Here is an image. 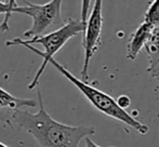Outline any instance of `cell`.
I'll return each instance as SVG.
<instances>
[{
  "mask_svg": "<svg viewBox=\"0 0 159 147\" xmlns=\"http://www.w3.org/2000/svg\"><path fill=\"white\" fill-rule=\"evenodd\" d=\"M103 1H94L91 13L86 24V29L82 34V47L84 50V65L81 68V80L87 82L89 80V66L96 51L102 43L103 30Z\"/></svg>",
  "mask_w": 159,
  "mask_h": 147,
  "instance_id": "5",
  "label": "cell"
},
{
  "mask_svg": "<svg viewBox=\"0 0 159 147\" xmlns=\"http://www.w3.org/2000/svg\"><path fill=\"white\" fill-rule=\"evenodd\" d=\"M153 30V26L148 23L143 22L139 27L130 35L129 41L127 43V59L134 61L138 57L139 53L143 48H145L147 41Z\"/></svg>",
  "mask_w": 159,
  "mask_h": 147,
  "instance_id": "7",
  "label": "cell"
},
{
  "mask_svg": "<svg viewBox=\"0 0 159 147\" xmlns=\"http://www.w3.org/2000/svg\"><path fill=\"white\" fill-rule=\"evenodd\" d=\"M86 147H101V146L96 145L92 140H90L89 137H87L86 139ZM109 147H115V146H109Z\"/></svg>",
  "mask_w": 159,
  "mask_h": 147,
  "instance_id": "13",
  "label": "cell"
},
{
  "mask_svg": "<svg viewBox=\"0 0 159 147\" xmlns=\"http://www.w3.org/2000/svg\"><path fill=\"white\" fill-rule=\"evenodd\" d=\"M116 101H117L118 105H119L120 107L125 110H126V108L129 107L130 104H131V100H130V97L127 96V95H120Z\"/></svg>",
  "mask_w": 159,
  "mask_h": 147,
  "instance_id": "11",
  "label": "cell"
},
{
  "mask_svg": "<svg viewBox=\"0 0 159 147\" xmlns=\"http://www.w3.org/2000/svg\"><path fill=\"white\" fill-rule=\"evenodd\" d=\"M50 64L54 66L69 82H71L82 93V95L88 100L89 103L95 109H98L100 113H102L103 115L107 116L109 118H113V119L117 120V121L121 122V123L131 127V128H133L134 130H136L141 134H146L148 132L149 128L146 124L138 121L133 116L130 115L129 113H127L125 109H122L118 105L117 101L114 97H111V95L106 94L103 91L90 86L88 82H84L81 79H78L76 76H74L66 67H64L55 59H51Z\"/></svg>",
  "mask_w": 159,
  "mask_h": 147,
  "instance_id": "3",
  "label": "cell"
},
{
  "mask_svg": "<svg viewBox=\"0 0 159 147\" xmlns=\"http://www.w3.org/2000/svg\"><path fill=\"white\" fill-rule=\"evenodd\" d=\"M39 110L33 114L30 110H20L13 123L25 130L38 142L40 147H78L82 139L95 134V128L89 126H68L53 119L46 110L38 89Z\"/></svg>",
  "mask_w": 159,
  "mask_h": 147,
  "instance_id": "1",
  "label": "cell"
},
{
  "mask_svg": "<svg viewBox=\"0 0 159 147\" xmlns=\"http://www.w3.org/2000/svg\"><path fill=\"white\" fill-rule=\"evenodd\" d=\"M145 23L151 24L152 26H156L159 24V0L152 1L144 15Z\"/></svg>",
  "mask_w": 159,
  "mask_h": 147,
  "instance_id": "10",
  "label": "cell"
},
{
  "mask_svg": "<svg viewBox=\"0 0 159 147\" xmlns=\"http://www.w3.org/2000/svg\"><path fill=\"white\" fill-rule=\"evenodd\" d=\"M91 2L92 1H82L80 20L68 19L60 28L47 35H43V36L35 37L32 39L14 38L12 40L6 41L7 47L23 46L30 49L32 52L41 56L43 60L40 67L38 68L35 77L28 84L30 90H33L39 86V80L48 64L50 63V60L54 59V55L63 48L65 43L73 37L78 36L79 34H84V29H86L87 21H88V17L90 15L89 14V8L91 6Z\"/></svg>",
  "mask_w": 159,
  "mask_h": 147,
  "instance_id": "2",
  "label": "cell"
},
{
  "mask_svg": "<svg viewBox=\"0 0 159 147\" xmlns=\"http://www.w3.org/2000/svg\"><path fill=\"white\" fill-rule=\"evenodd\" d=\"M0 147H9L8 145H6V144H3V143H1L0 142Z\"/></svg>",
  "mask_w": 159,
  "mask_h": 147,
  "instance_id": "14",
  "label": "cell"
},
{
  "mask_svg": "<svg viewBox=\"0 0 159 147\" xmlns=\"http://www.w3.org/2000/svg\"><path fill=\"white\" fill-rule=\"evenodd\" d=\"M17 6V1L10 0V1H0V14L3 15V21L0 24V30L1 32H9V21L10 17L14 14V10Z\"/></svg>",
  "mask_w": 159,
  "mask_h": 147,
  "instance_id": "9",
  "label": "cell"
},
{
  "mask_svg": "<svg viewBox=\"0 0 159 147\" xmlns=\"http://www.w3.org/2000/svg\"><path fill=\"white\" fill-rule=\"evenodd\" d=\"M145 50L148 56L149 66H154L159 62V24L153 26L151 36L145 46Z\"/></svg>",
  "mask_w": 159,
  "mask_h": 147,
  "instance_id": "8",
  "label": "cell"
},
{
  "mask_svg": "<svg viewBox=\"0 0 159 147\" xmlns=\"http://www.w3.org/2000/svg\"><path fill=\"white\" fill-rule=\"evenodd\" d=\"M37 102L32 99H20L0 87V121L12 127L14 117L20 110L34 108Z\"/></svg>",
  "mask_w": 159,
  "mask_h": 147,
  "instance_id": "6",
  "label": "cell"
},
{
  "mask_svg": "<svg viewBox=\"0 0 159 147\" xmlns=\"http://www.w3.org/2000/svg\"><path fill=\"white\" fill-rule=\"evenodd\" d=\"M62 2L61 0H52L47 3L37 4L30 1H24L22 6L17 4L14 13L25 14L32 17V26L24 32L25 38L39 37L49 27L54 25H63L65 22L62 20Z\"/></svg>",
  "mask_w": 159,
  "mask_h": 147,
  "instance_id": "4",
  "label": "cell"
},
{
  "mask_svg": "<svg viewBox=\"0 0 159 147\" xmlns=\"http://www.w3.org/2000/svg\"><path fill=\"white\" fill-rule=\"evenodd\" d=\"M147 72H148V74L151 75L152 78L159 79V62L157 64H155L154 66H148Z\"/></svg>",
  "mask_w": 159,
  "mask_h": 147,
  "instance_id": "12",
  "label": "cell"
}]
</instances>
